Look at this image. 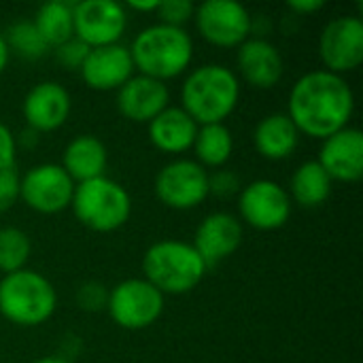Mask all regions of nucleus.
<instances>
[{"mask_svg":"<svg viewBox=\"0 0 363 363\" xmlns=\"http://www.w3.org/2000/svg\"><path fill=\"white\" fill-rule=\"evenodd\" d=\"M125 6L128 9H134V11H140V13H151V11H157L160 0H149V2H136V0H132Z\"/></svg>","mask_w":363,"mask_h":363,"instance_id":"c9c22d12","label":"nucleus"},{"mask_svg":"<svg viewBox=\"0 0 363 363\" xmlns=\"http://www.w3.org/2000/svg\"><path fill=\"white\" fill-rule=\"evenodd\" d=\"M240 77L257 89H272L283 79V55L266 38H247L236 53Z\"/></svg>","mask_w":363,"mask_h":363,"instance_id":"6ab92c4d","label":"nucleus"},{"mask_svg":"<svg viewBox=\"0 0 363 363\" xmlns=\"http://www.w3.org/2000/svg\"><path fill=\"white\" fill-rule=\"evenodd\" d=\"M238 211L247 225L272 232L283 228L291 217L289 194L270 179H259L249 183L238 198Z\"/></svg>","mask_w":363,"mask_h":363,"instance_id":"f8f14e48","label":"nucleus"},{"mask_svg":"<svg viewBox=\"0 0 363 363\" xmlns=\"http://www.w3.org/2000/svg\"><path fill=\"white\" fill-rule=\"evenodd\" d=\"M74 36L89 49L117 45L125 34L128 15L115 0H81L74 2Z\"/></svg>","mask_w":363,"mask_h":363,"instance_id":"ddd939ff","label":"nucleus"},{"mask_svg":"<svg viewBox=\"0 0 363 363\" xmlns=\"http://www.w3.org/2000/svg\"><path fill=\"white\" fill-rule=\"evenodd\" d=\"M240 191V179L232 170H217L208 174V194L217 198H232Z\"/></svg>","mask_w":363,"mask_h":363,"instance_id":"7c9ffc66","label":"nucleus"},{"mask_svg":"<svg viewBox=\"0 0 363 363\" xmlns=\"http://www.w3.org/2000/svg\"><path fill=\"white\" fill-rule=\"evenodd\" d=\"M74 217L94 232H115L130 219L132 200L130 194L113 179L100 177L74 185L70 202Z\"/></svg>","mask_w":363,"mask_h":363,"instance_id":"423d86ee","label":"nucleus"},{"mask_svg":"<svg viewBox=\"0 0 363 363\" xmlns=\"http://www.w3.org/2000/svg\"><path fill=\"white\" fill-rule=\"evenodd\" d=\"M240 98L238 77L221 64H204L189 72L181 89L183 111L200 125L223 123Z\"/></svg>","mask_w":363,"mask_h":363,"instance_id":"f03ea898","label":"nucleus"},{"mask_svg":"<svg viewBox=\"0 0 363 363\" xmlns=\"http://www.w3.org/2000/svg\"><path fill=\"white\" fill-rule=\"evenodd\" d=\"M17 138L6 128V123L0 121V170L15 168V155H17Z\"/></svg>","mask_w":363,"mask_h":363,"instance_id":"473e14b6","label":"nucleus"},{"mask_svg":"<svg viewBox=\"0 0 363 363\" xmlns=\"http://www.w3.org/2000/svg\"><path fill=\"white\" fill-rule=\"evenodd\" d=\"M9 57H11L9 47H6V43H4V36L0 34V74L4 72V68H6V64H9Z\"/></svg>","mask_w":363,"mask_h":363,"instance_id":"e433bc0d","label":"nucleus"},{"mask_svg":"<svg viewBox=\"0 0 363 363\" xmlns=\"http://www.w3.org/2000/svg\"><path fill=\"white\" fill-rule=\"evenodd\" d=\"M155 196L174 211H189L208 198V172L194 160H174L155 177Z\"/></svg>","mask_w":363,"mask_h":363,"instance_id":"1a4fd4ad","label":"nucleus"},{"mask_svg":"<svg viewBox=\"0 0 363 363\" xmlns=\"http://www.w3.org/2000/svg\"><path fill=\"white\" fill-rule=\"evenodd\" d=\"M130 55L140 74L168 81L183 74L194 60V40L183 28L155 23L145 28L132 43Z\"/></svg>","mask_w":363,"mask_h":363,"instance_id":"7ed1b4c3","label":"nucleus"},{"mask_svg":"<svg viewBox=\"0 0 363 363\" xmlns=\"http://www.w3.org/2000/svg\"><path fill=\"white\" fill-rule=\"evenodd\" d=\"M355 111V96L345 77L313 70L302 74L289 91L287 117L300 134L330 138L349 128Z\"/></svg>","mask_w":363,"mask_h":363,"instance_id":"f257e3e1","label":"nucleus"},{"mask_svg":"<svg viewBox=\"0 0 363 363\" xmlns=\"http://www.w3.org/2000/svg\"><path fill=\"white\" fill-rule=\"evenodd\" d=\"M17 145H21L23 149H34L38 143H40V134L32 128H26L21 134H19V140H15Z\"/></svg>","mask_w":363,"mask_h":363,"instance_id":"f704fd0d","label":"nucleus"},{"mask_svg":"<svg viewBox=\"0 0 363 363\" xmlns=\"http://www.w3.org/2000/svg\"><path fill=\"white\" fill-rule=\"evenodd\" d=\"M289 11L296 13V15H311V13H317L325 6L323 0H291L289 4Z\"/></svg>","mask_w":363,"mask_h":363,"instance_id":"72a5a7b5","label":"nucleus"},{"mask_svg":"<svg viewBox=\"0 0 363 363\" xmlns=\"http://www.w3.org/2000/svg\"><path fill=\"white\" fill-rule=\"evenodd\" d=\"M242 242V223L230 213H211L196 230L191 247L202 257L206 270L236 253Z\"/></svg>","mask_w":363,"mask_h":363,"instance_id":"4468645a","label":"nucleus"},{"mask_svg":"<svg viewBox=\"0 0 363 363\" xmlns=\"http://www.w3.org/2000/svg\"><path fill=\"white\" fill-rule=\"evenodd\" d=\"M319 166L340 183H357L363 177V134L357 128H345L325 138L319 153Z\"/></svg>","mask_w":363,"mask_h":363,"instance_id":"2eb2a0df","label":"nucleus"},{"mask_svg":"<svg viewBox=\"0 0 363 363\" xmlns=\"http://www.w3.org/2000/svg\"><path fill=\"white\" fill-rule=\"evenodd\" d=\"M74 181L57 164H38L19 181V198L40 215H55L70 206Z\"/></svg>","mask_w":363,"mask_h":363,"instance_id":"9d476101","label":"nucleus"},{"mask_svg":"<svg viewBox=\"0 0 363 363\" xmlns=\"http://www.w3.org/2000/svg\"><path fill=\"white\" fill-rule=\"evenodd\" d=\"M72 11H74V2L68 0H51L38 6L32 23L43 36V40L49 45V49H55L57 45L74 36Z\"/></svg>","mask_w":363,"mask_h":363,"instance_id":"5701e85b","label":"nucleus"},{"mask_svg":"<svg viewBox=\"0 0 363 363\" xmlns=\"http://www.w3.org/2000/svg\"><path fill=\"white\" fill-rule=\"evenodd\" d=\"M168 87L162 81L145 74L132 77L117 89V108L125 119L134 123L153 121L162 111L168 108Z\"/></svg>","mask_w":363,"mask_h":363,"instance_id":"a211bd4d","label":"nucleus"},{"mask_svg":"<svg viewBox=\"0 0 363 363\" xmlns=\"http://www.w3.org/2000/svg\"><path fill=\"white\" fill-rule=\"evenodd\" d=\"M194 151L198 155V164L204 168H221L228 164L234 151V138L232 132L223 123H213V125H202L198 128L196 140H194Z\"/></svg>","mask_w":363,"mask_h":363,"instance_id":"393cba45","label":"nucleus"},{"mask_svg":"<svg viewBox=\"0 0 363 363\" xmlns=\"http://www.w3.org/2000/svg\"><path fill=\"white\" fill-rule=\"evenodd\" d=\"M70 106V96L60 83L43 81L26 94L21 111L28 128L36 130L38 134H47L66 123Z\"/></svg>","mask_w":363,"mask_h":363,"instance_id":"f3484780","label":"nucleus"},{"mask_svg":"<svg viewBox=\"0 0 363 363\" xmlns=\"http://www.w3.org/2000/svg\"><path fill=\"white\" fill-rule=\"evenodd\" d=\"M143 272L145 281H149L162 296H183L200 285L206 266L189 242L160 240L147 249Z\"/></svg>","mask_w":363,"mask_h":363,"instance_id":"20e7f679","label":"nucleus"},{"mask_svg":"<svg viewBox=\"0 0 363 363\" xmlns=\"http://www.w3.org/2000/svg\"><path fill=\"white\" fill-rule=\"evenodd\" d=\"M79 72L87 87L96 91H111V89H119L125 81L132 79L134 62L130 49L117 43V45L89 49Z\"/></svg>","mask_w":363,"mask_h":363,"instance_id":"dca6fc26","label":"nucleus"},{"mask_svg":"<svg viewBox=\"0 0 363 363\" xmlns=\"http://www.w3.org/2000/svg\"><path fill=\"white\" fill-rule=\"evenodd\" d=\"M155 13L160 17V23L183 28V23H187L194 17L196 6L191 0H160V6Z\"/></svg>","mask_w":363,"mask_h":363,"instance_id":"cd10ccee","label":"nucleus"},{"mask_svg":"<svg viewBox=\"0 0 363 363\" xmlns=\"http://www.w3.org/2000/svg\"><path fill=\"white\" fill-rule=\"evenodd\" d=\"M198 123L179 106H168L149 121V140L162 153H183L194 147Z\"/></svg>","mask_w":363,"mask_h":363,"instance_id":"aec40b11","label":"nucleus"},{"mask_svg":"<svg viewBox=\"0 0 363 363\" xmlns=\"http://www.w3.org/2000/svg\"><path fill=\"white\" fill-rule=\"evenodd\" d=\"M30 238L19 228H0V270L4 274L23 270L30 259Z\"/></svg>","mask_w":363,"mask_h":363,"instance_id":"bb28decb","label":"nucleus"},{"mask_svg":"<svg viewBox=\"0 0 363 363\" xmlns=\"http://www.w3.org/2000/svg\"><path fill=\"white\" fill-rule=\"evenodd\" d=\"M57 306V294L53 285L34 270H17L4 274L0 281V315L19 325H43Z\"/></svg>","mask_w":363,"mask_h":363,"instance_id":"39448f33","label":"nucleus"},{"mask_svg":"<svg viewBox=\"0 0 363 363\" xmlns=\"http://www.w3.org/2000/svg\"><path fill=\"white\" fill-rule=\"evenodd\" d=\"M34 363H68L66 359H62V357H55V355H51V357H43V359H38V362Z\"/></svg>","mask_w":363,"mask_h":363,"instance_id":"4c0bfd02","label":"nucleus"},{"mask_svg":"<svg viewBox=\"0 0 363 363\" xmlns=\"http://www.w3.org/2000/svg\"><path fill=\"white\" fill-rule=\"evenodd\" d=\"M196 28L215 47H240L251 38V15L234 0H206L196 6Z\"/></svg>","mask_w":363,"mask_h":363,"instance_id":"6e6552de","label":"nucleus"},{"mask_svg":"<svg viewBox=\"0 0 363 363\" xmlns=\"http://www.w3.org/2000/svg\"><path fill=\"white\" fill-rule=\"evenodd\" d=\"M332 194V179L319 162H304L291 177V196L302 208L321 206Z\"/></svg>","mask_w":363,"mask_h":363,"instance_id":"b1692460","label":"nucleus"},{"mask_svg":"<svg viewBox=\"0 0 363 363\" xmlns=\"http://www.w3.org/2000/svg\"><path fill=\"white\" fill-rule=\"evenodd\" d=\"M89 53V47L79 40L77 36H72L70 40L57 45L53 49V55H55V62L64 68V70H81L85 57Z\"/></svg>","mask_w":363,"mask_h":363,"instance_id":"c756f323","label":"nucleus"},{"mask_svg":"<svg viewBox=\"0 0 363 363\" xmlns=\"http://www.w3.org/2000/svg\"><path fill=\"white\" fill-rule=\"evenodd\" d=\"M4 43L9 47V53L13 51L15 55L23 57V60H38L43 55H47L49 45L43 40V36L38 34V30L34 28L32 21H15L9 26Z\"/></svg>","mask_w":363,"mask_h":363,"instance_id":"a878e982","label":"nucleus"},{"mask_svg":"<svg viewBox=\"0 0 363 363\" xmlns=\"http://www.w3.org/2000/svg\"><path fill=\"white\" fill-rule=\"evenodd\" d=\"M300 143V132L285 113H272L264 117L253 132V145L266 160H287Z\"/></svg>","mask_w":363,"mask_h":363,"instance_id":"4be33fe9","label":"nucleus"},{"mask_svg":"<svg viewBox=\"0 0 363 363\" xmlns=\"http://www.w3.org/2000/svg\"><path fill=\"white\" fill-rule=\"evenodd\" d=\"M106 164H108L106 147L100 138L91 134H81L72 138L62 155V168L77 185L104 177Z\"/></svg>","mask_w":363,"mask_h":363,"instance_id":"412c9836","label":"nucleus"},{"mask_svg":"<svg viewBox=\"0 0 363 363\" xmlns=\"http://www.w3.org/2000/svg\"><path fill=\"white\" fill-rule=\"evenodd\" d=\"M77 304L85 313H100L108 304V289L98 281H87L77 289Z\"/></svg>","mask_w":363,"mask_h":363,"instance_id":"c85d7f7f","label":"nucleus"},{"mask_svg":"<svg viewBox=\"0 0 363 363\" xmlns=\"http://www.w3.org/2000/svg\"><path fill=\"white\" fill-rule=\"evenodd\" d=\"M19 181L21 177L15 168L0 170V215L11 211L13 204L19 200Z\"/></svg>","mask_w":363,"mask_h":363,"instance_id":"2f4dec72","label":"nucleus"},{"mask_svg":"<svg viewBox=\"0 0 363 363\" xmlns=\"http://www.w3.org/2000/svg\"><path fill=\"white\" fill-rule=\"evenodd\" d=\"M319 55L328 72L345 74L363 62V21L357 15L332 19L319 36Z\"/></svg>","mask_w":363,"mask_h":363,"instance_id":"9b49d317","label":"nucleus"},{"mask_svg":"<svg viewBox=\"0 0 363 363\" xmlns=\"http://www.w3.org/2000/svg\"><path fill=\"white\" fill-rule=\"evenodd\" d=\"M113 321L123 330L151 328L164 313V296L145 279H128L108 291Z\"/></svg>","mask_w":363,"mask_h":363,"instance_id":"0eeeda50","label":"nucleus"}]
</instances>
